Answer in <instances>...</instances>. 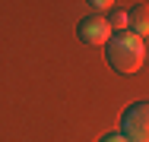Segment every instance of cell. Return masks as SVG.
Listing matches in <instances>:
<instances>
[{
    "instance_id": "6",
    "label": "cell",
    "mask_w": 149,
    "mask_h": 142,
    "mask_svg": "<svg viewBox=\"0 0 149 142\" xmlns=\"http://www.w3.org/2000/svg\"><path fill=\"white\" fill-rule=\"evenodd\" d=\"M92 6H95V10H108V6H111V3H114V0H89Z\"/></svg>"
},
{
    "instance_id": "2",
    "label": "cell",
    "mask_w": 149,
    "mask_h": 142,
    "mask_svg": "<svg viewBox=\"0 0 149 142\" xmlns=\"http://www.w3.org/2000/svg\"><path fill=\"white\" fill-rule=\"evenodd\" d=\"M120 126L130 142H149V101L130 104L120 117Z\"/></svg>"
},
{
    "instance_id": "4",
    "label": "cell",
    "mask_w": 149,
    "mask_h": 142,
    "mask_svg": "<svg viewBox=\"0 0 149 142\" xmlns=\"http://www.w3.org/2000/svg\"><path fill=\"white\" fill-rule=\"evenodd\" d=\"M127 16H130V22H127V26L133 28V35H140V38L149 35V6H146V3H136Z\"/></svg>"
},
{
    "instance_id": "3",
    "label": "cell",
    "mask_w": 149,
    "mask_h": 142,
    "mask_svg": "<svg viewBox=\"0 0 149 142\" xmlns=\"http://www.w3.org/2000/svg\"><path fill=\"white\" fill-rule=\"evenodd\" d=\"M108 35H111V22L102 16H86L79 22V41H86V44H105Z\"/></svg>"
},
{
    "instance_id": "7",
    "label": "cell",
    "mask_w": 149,
    "mask_h": 142,
    "mask_svg": "<svg viewBox=\"0 0 149 142\" xmlns=\"http://www.w3.org/2000/svg\"><path fill=\"white\" fill-rule=\"evenodd\" d=\"M102 142H130V139H127V136H105Z\"/></svg>"
},
{
    "instance_id": "1",
    "label": "cell",
    "mask_w": 149,
    "mask_h": 142,
    "mask_svg": "<svg viewBox=\"0 0 149 142\" xmlns=\"http://www.w3.org/2000/svg\"><path fill=\"white\" fill-rule=\"evenodd\" d=\"M146 60V48H143V38L133 35V32H120L108 41V63L118 70V73H136Z\"/></svg>"
},
{
    "instance_id": "5",
    "label": "cell",
    "mask_w": 149,
    "mask_h": 142,
    "mask_svg": "<svg viewBox=\"0 0 149 142\" xmlns=\"http://www.w3.org/2000/svg\"><path fill=\"white\" fill-rule=\"evenodd\" d=\"M127 22H130L127 13H114V19H111V26H118V28H127Z\"/></svg>"
}]
</instances>
